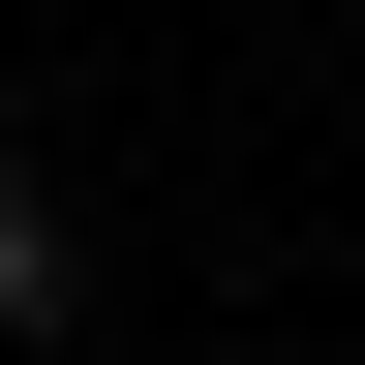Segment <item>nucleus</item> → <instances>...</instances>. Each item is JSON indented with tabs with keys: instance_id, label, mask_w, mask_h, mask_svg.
<instances>
[{
	"instance_id": "1",
	"label": "nucleus",
	"mask_w": 365,
	"mask_h": 365,
	"mask_svg": "<svg viewBox=\"0 0 365 365\" xmlns=\"http://www.w3.org/2000/svg\"><path fill=\"white\" fill-rule=\"evenodd\" d=\"M31 335H61V182L0 153V365H31Z\"/></svg>"
}]
</instances>
